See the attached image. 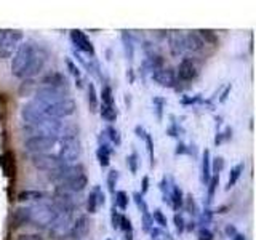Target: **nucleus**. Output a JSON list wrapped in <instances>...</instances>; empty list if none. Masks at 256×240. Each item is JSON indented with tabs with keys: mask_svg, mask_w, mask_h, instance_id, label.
Returning a JSON list of instances; mask_svg holds the SVG:
<instances>
[{
	"mask_svg": "<svg viewBox=\"0 0 256 240\" xmlns=\"http://www.w3.org/2000/svg\"><path fill=\"white\" fill-rule=\"evenodd\" d=\"M48 53L34 42H22L12 58V74L18 78H32L42 72Z\"/></svg>",
	"mask_w": 256,
	"mask_h": 240,
	"instance_id": "f257e3e1",
	"label": "nucleus"
},
{
	"mask_svg": "<svg viewBox=\"0 0 256 240\" xmlns=\"http://www.w3.org/2000/svg\"><path fill=\"white\" fill-rule=\"evenodd\" d=\"M58 141L61 142V148L56 156H58L66 165L76 162L80 157V154H82V146H80L78 134L74 130H70V128H62V133L60 134Z\"/></svg>",
	"mask_w": 256,
	"mask_h": 240,
	"instance_id": "f03ea898",
	"label": "nucleus"
},
{
	"mask_svg": "<svg viewBox=\"0 0 256 240\" xmlns=\"http://www.w3.org/2000/svg\"><path fill=\"white\" fill-rule=\"evenodd\" d=\"M22 32L13 29H0V58H12L21 45Z\"/></svg>",
	"mask_w": 256,
	"mask_h": 240,
	"instance_id": "7ed1b4c3",
	"label": "nucleus"
},
{
	"mask_svg": "<svg viewBox=\"0 0 256 240\" xmlns=\"http://www.w3.org/2000/svg\"><path fill=\"white\" fill-rule=\"evenodd\" d=\"M30 208V224L37 228H50L54 220V210L52 204H37Z\"/></svg>",
	"mask_w": 256,
	"mask_h": 240,
	"instance_id": "20e7f679",
	"label": "nucleus"
},
{
	"mask_svg": "<svg viewBox=\"0 0 256 240\" xmlns=\"http://www.w3.org/2000/svg\"><path fill=\"white\" fill-rule=\"evenodd\" d=\"M56 144H58V138L54 136H29V138L24 141V149L34 154H46L48 150H52Z\"/></svg>",
	"mask_w": 256,
	"mask_h": 240,
	"instance_id": "39448f33",
	"label": "nucleus"
},
{
	"mask_svg": "<svg viewBox=\"0 0 256 240\" xmlns=\"http://www.w3.org/2000/svg\"><path fill=\"white\" fill-rule=\"evenodd\" d=\"M30 164L34 165L37 170L48 172V173H52V172L66 165L58 156H54V154H34L30 157Z\"/></svg>",
	"mask_w": 256,
	"mask_h": 240,
	"instance_id": "423d86ee",
	"label": "nucleus"
},
{
	"mask_svg": "<svg viewBox=\"0 0 256 240\" xmlns=\"http://www.w3.org/2000/svg\"><path fill=\"white\" fill-rule=\"evenodd\" d=\"M77 109V104L72 98H66L60 102H54L52 106H45V114L52 118H64V117H69L76 112Z\"/></svg>",
	"mask_w": 256,
	"mask_h": 240,
	"instance_id": "0eeeda50",
	"label": "nucleus"
},
{
	"mask_svg": "<svg viewBox=\"0 0 256 240\" xmlns=\"http://www.w3.org/2000/svg\"><path fill=\"white\" fill-rule=\"evenodd\" d=\"M82 173H85V166L82 164H77V165L70 164V165H64V166L58 168V170L52 172L50 174H48V180L56 182L60 186V184L66 182L70 178H74V176H78Z\"/></svg>",
	"mask_w": 256,
	"mask_h": 240,
	"instance_id": "6e6552de",
	"label": "nucleus"
},
{
	"mask_svg": "<svg viewBox=\"0 0 256 240\" xmlns=\"http://www.w3.org/2000/svg\"><path fill=\"white\" fill-rule=\"evenodd\" d=\"M66 100V93L64 90H58V88H48V86H40L36 92V100L37 102L44 104V106H52L54 102H60Z\"/></svg>",
	"mask_w": 256,
	"mask_h": 240,
	"instance_id": "1a4fd4ad",
	"label": "nucleus"
},
{
	"mask_svg": "<svg viewBox=\"0 0 256 240\" xmlns=\"http://www.w3.org/2000/svg\"><path fill=\"white\" fill-rule=\"evenodd\" d=\"M70 42L74 45L76 52L78 53H85L90 54L92 58H94V46L92 44V40L88 38V36L85 34L84 30L80 29H72L70 30Z\"/></svg>",
	"mask_w": 256,
	"mask_h": 240,
	"instance_id": "9d476101",
	"label": "nucleus"
},
{
	"mask_svg": "<svg viewBox=\"0 0 256 240\" xmlns=\"http://www.w3.org/2000/svg\"><path fill=\"white\" fill-rule=\"evenodd\" d=\"M152 80L160 86L165 88H174L178 84V77H176V70L172 68H160L152 72Z\"/></svg>",
	"mask_w": 256,
	"mask_h": 240,
	"instance_id": "9b49d317",
	"label": "nucleus"
},
{
	"mask_svg": "<svg viewBox=\"0 0 256 240\" xmlns=\"http://www.w3.org/2000/svg\"><path fill=\"white\" fill-rule=\"evenodd\" d=\"M88 230H90V220L86 214H82L72 222L70 229L68 230V237H70V240H82L86 237Z\"/></svg>",
	"mask_w": 256,
	"mask_h": 240,
	"instance_id": "f8f14e48",
	"label": "nucleus"
},
{
	"mask_svg": "<svg viewBox=\"0 0 256 240\" xmlns=\"http://www.w3.org/2000/svg\"><path fill=\"white\" fill-rule=\"evenodd\" d=\"M198 74V70L196 68V64L192 60L189 58H182L178 64V69H176V77L181 82H190V80H194Z\"/></svg>",
	"mask_w": 256,
	"mask_h": 240,
	"instance_id": "ddd939ff",
	"label": "nucleus"
},
{
	"mask_svg": "<svg viewBox=\"0 0 256 240\" xmlns=\"http://www.w3.org/2000/svg\"><path fill=\"white\" fill-rule=\"evenodd\" d=\"M42 86H48V88H58V90H66L68 88V77L62 74V72L58 70H52L45 74L40 80Z\"/></svg>",
	"mask_w": 256,
	"mask_h": 240,
	"instance_id": "4468645a",
	"label": "nucleus"
},
{
	"mask_svg": "<svg viewBox=\"0 0 256 240\" xmlns=\"http://www.w3.org/2000/svg\"><path fill=\"white\" fill-rule=\"evenodd\" d=\"M86 186H88V178L85 173H82L78 176H74V178H70L66 182L60 184L56 189L66 192V194H74V192H82Z\"/></svg>",
	"mask_w": 256,
	"mask_h": 240,
	"instance_id": "2eb2a0df",
	"label": "nucleus"
},
{
	"mask_svg": "<svg viewBox=\"0 0 256 240\" xmlns=\"http://www.w3.org/2000/svg\"><path fill=\"white\" fill-rule=\"evenodd\" d=\"M104 202H106V197H104L101 186H94L86 197V212L90 214L98 213V210L104 205Z\"/></svg>",
	"mask_w": 256,
	"mask_h": 240,
	"instance_id": "dca6fc26",
	"label": "nucleus"
},
{
	"mask_svg": "<svg viewBox=\"0 0 256 240\" xmlns=\"http://www.w3.org/2000/svg\"><path fill=\"white\" fill-rule=\"evenodd\" d=\"M184 46H186V50L192 53H200L205 48V42H204V38L198 36V32L190 30L184 36Z\"/></svg>",
	"mask_w": 256,
	"mask_h": 240,
	"instance_id": "f3484780",
	"label": "nucleus"
},
{
	"mask_svg": "<svg viewBox=\"0 0 256 240\" xmlns=\"http://www.w3.org/2000/svg\"><path fill=\"white\" fill-rule=\"evenodd\" d=\"M110 154H112V148H110V142L108 140H102L100 136V146L96 149V158L102 168L109 166L110 164Z\"/></svg>",
	"mask_w": 256,
	"mask_h": 240,
	"instance_id": "a211bd4d",
	"label": "nucleus"
},
{
	"mask_svg": "<svg viewBox=\"0 0 256 240\" xmlns=\"http://www.w3.org/2000/svg\"><path fill=\"white\" fill-rule=\"evenodd\" d=\"M26 224H30V208L29 206L16 208L12 216V228L18 229V228L26 226Z\"/></svg>",
	"mask_w": 256,
	"mask_h": 240,
	"instance_id": "6ab92c4d",
	"label": "nucleus"
},
{
	"mask_svg": "<svg viewBox=\"0 0 256 240\" xmlns=\"http://www.w3.org/2000/svg\"><path fill=\"white\" fill-rule=\"evenodd\" d=\"M184 204V194L178 184H173L170 188V196H168V205H172L174 212H178L180 208H182Z\"/></svg>",
	"mask_w": 256,
	"mask_h": 240,
	"instance_id": "aec40b11",
	"label": "nucleus"
},
{
	"mask_svg": "<svg viewBox=\"0 0 256 240\" xmlns=\"http://www.w3.org/2000/svg\"><path fill=\"white\" fill-rule=\"evenodd\" d=\"M186 50V46H184V36L181 32H173L170 36V52L173 56H181Z\"/></svg>",
	"mask_w": 256,
	"mask_h": 240,
	"instance_id": "412c9836",
	"label": "nucleus"
},
{
	"mask_svg": "<svg viewBox=\"0 0 256 240\" xmlns=\"http://www.w3.org/2000/svg\"><path fill=\"white\" fill-rule=\"evenodd\" d=\"M210 178H212V156L210 150L205 149L202 154V182L208 184Z\"/></svg>",
	"mask_w": 256,
	"mask_h": 240,
	"instance_id": "4be33fe9",
	"label": "nucleus"
},
{
	"mask_svg": "<svg viewBox=\"0 0 256 240\" xmlns=\"http://www.w3.org/2000/svg\"><path fill=\"white\" fill-rule=\"evenodd\" d=\"M45 198V194L40 190H22L18 194L20 202H42Z\"/></svg>",
	"mask_w": 256,
	"mask_h": 240,
	"instance_id": "5701e85b",
	"label": "nucleus"
},
{
	"mask_svg": "<svg viewBox=\"0 0 256 240\" xmlns=\"http://www.w3.org/2000/svg\"><path fill=\"white\" fill-rule=\"evenodd\" d=\"M128 204H130V197L125 190H116L114 194V206L118 208V210L125 212L128 208Z\"/></svg>",
	"mask_w": 256,
	"mask_h": 240,
	"instance_id": "b1692460",
	"label": "nucleus"
},
{
	"mask_svg": "<svg viewBox=\"0 0 256 240\" xmlns=\"http://www.w3.org/2000/svg\"><path fill=\"white\" fill-rule=\"evenodd\" d=\"M244 168H245V164H237L236 166H232V170H230V173H229V180H228V189H230V188H234L236 184H237V181H238V178L242 176V173H244Z\"/></svg>",
	"mask_w": 256,
	"mask_h": 240,
	"instance_id": "393cba45",
	"label": "nucleus"
},
{
	"mask_svg": "<svg viewBox=\"0 0 256 240\" xmlns=\"http://www.w3.org/2000/svg\"><path fill=\"white\" fill-rule=\"evenodd\" d=\"M86 90H88V106H90L92 112H96L100 106V98H98V93H96V88L93 84H88Z\"/></svg>",
	"mask_w": 256,
	"mask_h": 240,
	"instance_id": "a878e982",
	"label": "nucleus"
},
{
	"mask_svg": "<svg viewBox=\"0 0 256 240\" xmlns=\"http://www.w3.org/2000/svg\"><path fill=\"white\" fill-rule=\"evenodd\" d=\"M100 100H101V104H102V106H116V102H114V94H112V88H110L108 84H106V85H102V90H101Z\"/></svg>",
	"mask_w": 256,
	"mask_h": 240,
	"instance_id": "bb28decb",
	"label": "nucleus"
},
{
	"mask_svg": "<svg viewBox=\"0 0 256 240\" xmlns=\"http://www.w3.org/2000/svg\"><path fill=\"white\" fill-rule=\"evenodd\" d=\"M100 114H101V117H102L104 120H106V122H109V124L116 122V120H117V109H116V106H102V104H101Z\"/></svg>",
	"mask_w": 256,
	"mask_h": 240,
	"instance_id": "cd10ccee",
	"label": "nucleus"
},
{
	"mask_svg": "<svg viewBox=\"0 0 256 240\" xmlns=\"http://www.w3.org/2000/svg\"><path fill=\"white\" fill-rule=\"evenodd\" d=\"M218 182H220V174H212L210 181H208V194H206V205L212 204V200L214 197V192L216 188H218Z\"/></svg>",
	"mask_w": 256,
	"mask_h": 240,
	"instance_id": "c85d7f7f",
	"label": "nucleus"
},
{
	"mask_svg": "<svg viewBox=\"0 0 256 240\" xmlns=\"http://www.w3.org/2000/svg\"><path fill=\"white\" fill-rule=\"evenodd\" d=\"M122 40H124V46H125L126 58L132 61V60H133V56H134V46H133V40H132V36L128 34L126 30H124V34H122Z\"/></svg>",
	"mask_w": 256,
	"mask_h": 240,
	"instance_id": "c756f323",
	"label": "nucleus"
},
{
	"mask_svg": "<svg viewBox=\"0 0 256 240\" xmlns=\"http://www.w3.org/2000/svg\"><path fill=\"white\" fill-rule=\"evenodd\" d=\"M104 134H108V141L110 144H116V146H120V142H122V138H120V133L117 128H114L112 125H109L106 128V132H104Z\"/></svg>",
	"mask_w": 256,
	"mask_h": 240,
	"instance_id": "7c9ffc66",
	"label": "nucleus"
},
{
	"mask_svg": "<svg viewBox=\"0 0 256 240\" xmlns=\"http://www.w3.org/2000/svg\"><path fill=\"white\" fill-rule=\"evenodd\" d=\"M150 216H152V221H154L156 224H158V228H160V229H165V228L168 226V220H166V216L164 214L162 210H158V208H156V210L150 213Z\"/></svg>",
	"mask_w": 256,
	"mask_h": 240,
	"instance_id": "2f4dec72",
	"label": "nucleus"
},
{
	"mask_svg": "<svg viewBox=\"0 0 256 240\" xmlns=\"http://www.w3.org/2000/svg\"><path fill=\"white\" fill-rule=\"evenodd\" d=\"M149 234H150V240H173V237L168 232H165L160 228H152Z\"/></svg>",
	"mask_w": 256,
	"mask_h": 240,
	"instance_id": "473e14b6",
	"label": "nucleus"
},
{
	"mask_svg": "<svg viewBox=\"0 0 256 240\" xmlns=\"http://www.w3.org/2000/svg\"><path fill=\"white\" fill-rule=\"evenodd\" d=\"M126 165H128V168H130V172H132L133 174L138 173L140 157H138V154H136V152H132L130 156H126Z\"/></svg>",
	"mask_w": 256,
	"mask_h": 240,
	"instance_id": "72a5a7b5",
	"label": "nucleus"
},
{
	"mask_svg": "<svg viewBox=\"0 0 256 240\" xmlns=\"http://www.w3.org/2000/svg\"><path fill=\"white\" fill-rule=\"evenodd\" d=\"M133 198H134V202H136V206H138V210L142 213H146L149 212V208H148V204H146V200H144V196L141 194V192H134L133 194Z\"/></svg>",
	"mask_w": 256,
	"mask_h": 240,
	"instance_id": "f704fd0d",
	"label": "nucleus"
},
{
	"mask_svg": "<svg viewBox=\"0 0 256 240\" xmlns=\"http://www.w3.org/2000/svg\"><path fill=\"white\" fill-rule=\"evenodd\" d=\"M117 181H118V172L117 170H110L108 173V188L112 194H116V186H117Z\"/></svg>",
	"mask_w": 256,
	"mask_h": 240,
	"instance_id": "c9c22d12",
	"label": "nucleus"
},
{
	"mask_svg": "<svg viewBox=\"0 0 256 240\" xmlns=\"http://www.w3.org/2000/svg\"><path fill=\"white\" fill-rule=\"evenodd\" d=\"M197 32H198V36L204 38L205 45H206V44H212V45L218 44V37L214 36V32H213V30H197Z\"/></svg>",
	"mask_w": 256,
	"mask_h": 240,
	"instance_id": "e433bc0d",
	"label": "nucleus"
},
{
	"mask_svg": "<svg viewBox=\"0 0 256 240\" xmlns=\"http://www.w3.org/2000/svg\"><path fill=\"white\" fill-rule=\"evenodd\" d=\"M118 229L124 232H133V224H132V220L128 218V216L122 214L120 216V224H118Z\"/></svg>",
	"mask_w": 256,
	"mask_h": 240,
	"instance_id": "4c0bfd02",
	"label": "nucleus"
},
{
	"mask_svg": "<svg viewBox=\"0 0 256 240\" xmlns=\"http://www.w3.org/2000/svg\"><path fill=\"white\" fill-rule=\"evenodd\" d=\"M144 142H146L148 154H149V158H150V166H154V141H152V136L149 133L144 136Z\"/></svg>",
	"mask_w": 256,
	"mask_h": 240,
	"instance_id": "58836bf2",
	"label": "nucleus"
},
{
	"mask_svg": "<svg viewBox=\"0 0 256 240\" xmlns=\"http://www.w3.org/2000/svg\"><path fill=\"white\" fill-rule=\"evenodd\" d=\"M152 228H154V221H152V216L149 212L142 213V230L144 232H150Z\"/></svg>",
	"mask_w": 256,
	"mask_h": 240,
	"instance_id": "ea45409f",
	"label": "nucleus"
},
{
	"mask_svg": "<svg viewBox=\"0 0 256 240\" xmlns=\"http://www.w3.org/2000/svg\"><path fill=\"white\" fill-rule=\"evenodd\" d=\"M182 206H186V210H188L190 214H197V205H196L194 197H192V196H188L186 198H184Z\"/></svg>",
	"mask_w": 256,
	"mask_h": 240,
	"instance_id": "a19ab883",
	"label": "nucleus"
},
{
	"mask_svg": "<svg viewBox=\"0 0 256 240\" xmlns=\"http://www.w3.org/2000/svg\"><path fill=\"white\" fill-rule=\"evenodd\" d=\"M173 221H174V228H176V232H178V234H182L184 229H186V222H184L182 214L176 213V214H174V218H173Z\"/></svg>",
	"mask_w": 256,
	"mask_h": 240,
	"instance_id": "79ce46f5",
	"label": "nucleus"
},
{
	"mask_svg": "<svg viewBox=\"0 0 256 240\" xmlns=\"http://www.w3.org/2000/svg\"><path fill=\"white\" fill-rule=\"evenodd\" d=\"M197 238L198 240H214V234L208 228H200L197 230Z\"/></svg>",
	"mask_w": 256,
	"mask_h": 240,
	"instance_id": "37998d69",
	"label": "nucleus"
},
{
	"mask_svg": "<svg viewBox=\"0 0 256 240\" xmlns=\"http://www.w3.org/2000/svg\"><path fill=\"white\" fill-rule=\"evenodd\" d=\"M66 64H68V69L70 70V74L74 76L76 78H78V80H80V77H82V72H80V69H78L77 64H76L74 61H72L70 58H68V60H66Z\"/></svg>",
	"mask_w": 256,
	"mask_h": 240,
	"instance_id": "c03bdc74",
	"label": "nucleus"
},
{
	"mask_svg": "<svg viewBox=\"0 0 256 240\" xmlns=\"http://www.w3.org/2000/svg\"><path fill=\"white\" fill-rule=\"evenodd\" d=\"M120 216L122 213L117 212V208L112 205V213H110V221H112V228L114 229H118V224H120Z\"/></svg>",
	"mask_w": 256,
	"mask_h": 240,
	"instance_id": "a18cd8bd",
	"label": "nucleus"
},
{
	"mask_svg": "<svg viewBox=\"0 0 256 240\" xmlns=\"http://www.w3.org/2000/svg\"><path fill=\"white\" fill-rule=\"evenodd\" d=\"M224 168V158L222 157H216L214 158V162L212 165V170L214 172L213 174H220V172Z\"/></svg>",
	"mask_w": 256,
	"mask_h": 240,
	"instance_id": "49530a36",
	"label": "nucleus"
},
{
	"mask_svg": "<svg viewBox=\"0 0 256 240\" xmlns=\"http://www.w3.org/2000/svg\"><path fill=\"white\" fill-rule=\"evenodd\" d=\"M154 106H156V110H157V117L162 118V109H164V104H165V100L164 98H154Z\"/></svg>",
	"mask_w": 256,
	"mask_h": 240,
	"instance_id": "de8ad7c7",
	"label": "nucleus"
},
{
	"mask_svg": "<svg viewBox=\"0 0 256 240\" xmlns=\"http://www.w3.org/2000/svg\"><path fill=\"white\" fill-rule=\"evenodd\" d=\"M212 218H213V213H212V210H210V208H206V210H205V212L202 213V216H200V222L204 224L202 228H206L205 224H208V222H210V221H212Z\"/></svg>",
	"mask_w": 256,
	"mask_h": 240,
	"instance_id": "09e8293b",
	"label": "nucleus"
},
{
	"mask_svg": "<svg viewBox=\"0 0 256 240\" xmlns=\"http://www.w3.org/2000/svg\"><path fill=\"white\" fill-rule=\"evenodd\" d=\"M16 240H44L38 234H21Z\"/></svg>",
	"mask_w": 256,
	"mask_h": 240,
	"instance_id": "8fccbe9b",
	"label": "nucleus"
},
{
	"mask_svg": "<svg viewBox=\"0 0 256 240\" xmlns=\"http://www.w3.org/2000/svg\"><path fill=\"white\" fill-rule=\"evenodd\" d=\"M229 136H232V130H230V128H226V133H224V138L229 140ZM214 142H216V144H221V142H222V136H221V133H218V136H216Z\"/></svg>",
	"mask_w": 256,
	"mask_h": 240,
	"instance_id": "3c124183",
	"label": "nucleus"
},
{
	"mask_svg": "<svg viewBox=\"0 0 256 240\" xmlns=\"http://www.w3.org/2000/svg\"><path fill=\"white\" fill-rule=\"evenodd\" d=\"M176 154H189V149L186 148L184 142H178V149H176Z\"/></svg>",
	"mask_w": 256,
	"mask_h": 240,
	"instance_id": "603ef678",
	"label": "nucleus"
},
{
	"mask_svg": "<svg viewBox=\"0 0 256 240\" xmlns=\"http://www.w3.org/2000/svg\"><path fill=\"white\" fill-rule=\"evenodd\" d=\"M148 190H149V178H148V176H144V178H142V188H141V194L144 196Z\"/></svg>",
	"mask_w": 256,
	"mask_h": 240,
	"instance_id": "864d4df0",
	"label": "nucleus"
},
{
	"mask_svg": "<svg viewBox=\"0 0 256 240\" xmlns=\"http://www.w3.org/2000/svg\"><path fill=\"white\" fill-rule=\"evenodd\" d=\"M134 133H136V134H138V136H140V138H142V140H144V136H146V134H148V132H146V130H144V128H142V126H140V125H138V126H134Z\"/></svg>",
	"mask_w": 256,
	"mask_h": 240,
	"instance_id": "5fc2aeb1",
	"label": "nucleus"
},
{
	"mask_svg": "<svg viewBox=\"0 0 256 240\" xmlns=\"http://www.w3.org/2000/svg\"><path fill=\"white\" fill-rule=\"evenodd\" d=\"M230 90H232V85H228V86H226V90L222 92L221 98H220V101H221V102H224V101L228 100V94H229V92H230Z\"/></svg>",
	"mask_w": 256,
	"mask_h": 240,
	"instance_id": "6e6d98bb",
	"label": "nucleus"
},
{
	"mask_svg": "<svg viewBox=\"0 0 256 240\" xmlns=\"http://www.w3.org/2000/svg\"><path fill=\"white\" fill-rule=\"evenodd\" d=\"M226 234H228L229 237H234V236L237 234V229H236L234 226H230V224H229V226L226 228Z\"/></svg>",
	"mask_w": 256,
	"mask_h": 240,
	"instance_id": "4d7b16f0",
	"label": "nucleus"
},
{
	"mask_svg": "<svg viewBox=\"0 0 256 240\" xmlns=\"http://www.w3.org/2000/svg\"><path fill=\"white\" fill-rule=\"evenodd\" d=\"M198 100H200L198 96H196V98H182L181 102H182V104H194V102H197Z\"/></svg>",
	"mask_w": 256,
	"mask_h": 240,
	"instance_id": "13d9d810",
	"label": "nucleus"
},
{
	"mask_svg": "<svg viewBox=\"0 0 256 240\" xmlns=\"http://www.w3.org/2000/svg\"><path fill=\"white\" fill-rule=\"evenodd\" d=\"M232 240H245V236L244 234H240V232H237V234L232 237Z\"/></svg>",
	"mask_w": 256,
	"mask_h": 240,
	"instance_id": "bf43d9fd",
	"label": "nucleus"
},
{
	"mask_svg": "<svg viewBox=\"0 0 256 240\" xmlns=\"http://www.w3.org/2000/svg\"><path fill=\"white\" fill-rule=\"evenodd\" d=\"M124 237H125V240H133V232H125Z\"/></svg>",
	"mask_w": 256,
	"mask_h": 240,
	"instance_id": "052dcab7",
	"label": "nucleus"
},
{
	"mask_svg": "<svg viewBox=\"0 0 256 240\" xmlns=\"http://www.w3.org/2000/svg\"><path fill=\"white\" fill-rule=\"evenodd\" d=\"M106 240H112V238H106Z\"/></svg>",
	"mask_w": 256,
	"mask_h": 240,
	"instance_id": "680f3d73",
	"label": "nucleus"
}]
</instances>
